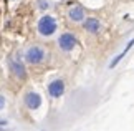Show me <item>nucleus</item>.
<instances>
[{
	"label": "nucleus",
	"instance_id": "f8f14e48",
	"mask_svg": "<svg viewBox=\"0 0 134 131\" xmlns=\"http://www.w3.org/2000/svg\"><path fill=\"white\" fill-rule=\"evenodd\" d=\"M5 124H7V121H5V119H0V126H5Z\"/></svg>",
	"mask_w": 134,
	"mask_h": 131
},
{
	"label": "nucleus",
	"instance_id": "6e6552de",
	"mask_svg": "<svg viewBox=\"0 0 134 131\" xmlns=\"http://www.w3.org/2000/svg\"><path fill=\"white\" fill-rule=\"evenodd\" d=\"M83 27L88 33H98L101 30V22L96 17H86L83 20Z\"/></svg>",
	"mask_w": 134,
	"mask_h": 131
},
{
	"label": "nucleus",
	"instance_id": "9b49d317",
	"mask_svg": "<svg viewBox=\"0 0 134 131\" xmlns=\"http://www.w3.org/2000/svg\"><path fill=\"white\" fill-rule=\"evenodd\" d=\"M5 103H7V99H5V96L0 93V109H3L5 108Z\"/></svg>",
	"mask_w": 134,
	"mask_h": 131
},
{
	"label": "nucleus",
	"instance_id": "39448f33",
	"mask_svg": "<svg viewBox=\"0 0 134 131\" xmlns=\"http://www.w3.org/2000/svg\"><path fill=\"white\" fill-rule=\"evenodd\" d=\"M23 101H25V106L28 109H38L42 106V96H40L38 93H35V91H28L27 95H25Z\"/></svg>",
	"mask_w": 134,
	"mask_h": 131
},
{
	"label": "nucleus",
	"instance_id": "f03ea898",
	"mask_svg": "<svg viewBox=\"0 0 134 131\" xmlns=\"http://www.w3.org/2000/svg\"><path fill=\"white\" fill-rule=\"evenodd\" d=\"M23 58L28 65H42L46 60V50L40 45H32L25 50Z\"/></svg>",
	"mask_w": 134,
	"mask_h": 131
},
{
	"label": "nucleus",
	"instance_id": "423d86ee",
	"mask_svg": "<svg viewBox=\"0 0 134 131\" xmlns=\"http://www.w3.org/2000/svg\"><path fill=\"white\" fill-rule=\"evenodd\" d=\"M68 18L73 23H83V20L86 18L85 8L81 7V5H73V7L68 10Z\"/></svg>",
	"mask_w": 134,
	"mask_h": 131
},
{
	"label": "nucleus",
	"instance_id": "f257e3e1",
	"mask_svg": "<svg viewBox=\"0 0 134 131\" xmlns=\"http://www.w3.org/2000/svg\"><path fill=\"white\" fill-rule=\"evenodd\" d=\"M37 30H38V33L42 35V36H51L56 30H58V22H56V18L53 17V15L45 13L38 20Z\"/></svg>",
	"mask_w": 134,
	"mask_h": 131
},
{
	"label": "nucleus",
	"instance_id": "20e7f679",
	"mask_svg": "<svg viewBox=\"0 0 134 131\" xmlns=\"http://www.w3.org/2000/svg\"><path fill=\"white\" fill-rule=\"evenodd\" d=\"M8 66H10V71L13 73L15 78L23 80V78L27 76V70H25V66H23V61L20 60L18 56H10L8 58Z\"/></svg>",
	"mask_w": 134,
	"mask_h": 131
},
{
	"label": "nucleus",
	"instance_id": "1a4fd4ad",
	"mask_svg": "<svg viewBox=\"0 0 134 131\" xmlns=\"http://www.w3.org/2000/svg\"><path fill=\"white\" fill-rule=\"evenodd\" d=\"M132 46H134V38L127 41V45L124 46V50H122L119 55H116L114 58L111 60V63H109V68H111V70H113V68H114V66H118V63H119V61H121L122 58H124V56H126V53H127V51H129V50L132 48Z\"/></svg>",
	"mask_w": 134,
	"mask_h": 131
},
{
	"label": "nucleus",
	"instance_id": "9d476101",
	"mask_svg": "<svg viewBox=\"0 0 134 131\" xmlns=\"http://www.w3.org/2000/svg\"><path fill=\"white\" fill-rule=\"evenodd\" d=\"M38 8H48V2L46 0H38Z\"/></svg>",
	"mask_w": 134,
	"mask_h": 131
},
{
	"label": "nucleus",
	"instance_id": "0eeeda50",
	"mask_svg": "<svg viewBox=\"0 0 134 131\" xmlns=\"http://www.w3.org/2000/svg\"><path fill=\"white\" fill-rule=\"evenodd\" d=\"M48 93H50L51 98H60V96L65 93V81L60 80V78L53 80V81L48 85Z\"/></svg>",
	"mask_w": 134,
	"mask_h": 131
},
{
	"label": "nucleus",
	"instance_id": "7ed1b4c3",
	"mask_svg": "<svg viewBox=\"0 0 134 131\" xmlns=\"http://www.w3.org/2000/svg\"><path fill=\"white\" fill-rule=\"evenodd\" d=\"M76 43H78V40L71 32H65L58 36V48L61 51H65V53H70L71 50H75Z\"/></svg>",
	"mask_w": 134,
	"mask_h": 131
}]
</instances>
